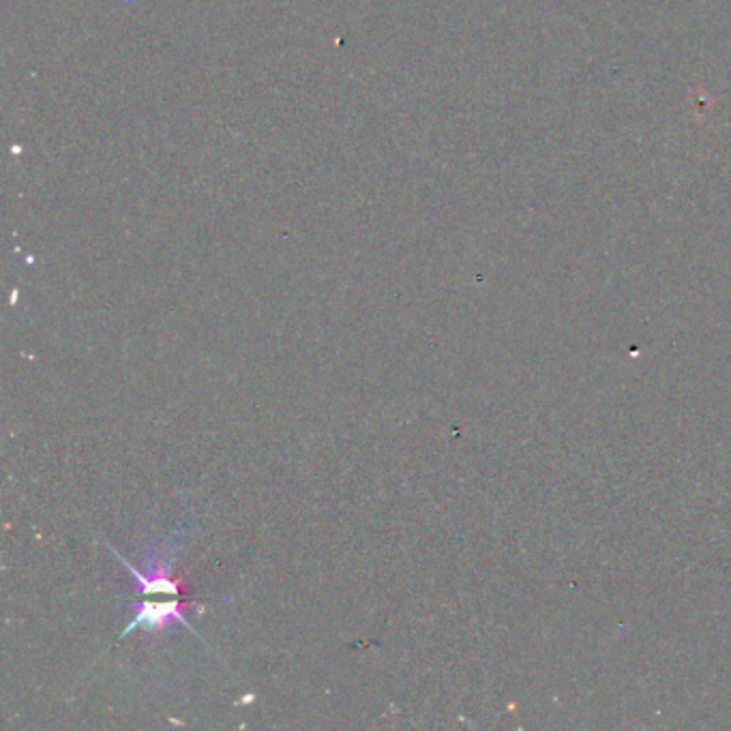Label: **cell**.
Returning <instances> with one entry per match:
<instances>
[{
  "label": "cell",
  "instance_id": "cell-1",
  "mask_svg": "<svg viewBox=\"0 0 731 731\" xmlns=\"http://www.w3.org/2000/svg\"><path fill=\"white\" fill-rule=\"evenodd\" d=\"M183 609H185V603H181V601L142 603L138 607L136 618H133V622L127 626V631L123 633V637L129 635L131 631H136L138 626H144L146 631H163L172 620H178V622H183L187 626L189 622L183 614Z\"/></svg>",
  "mask_w": 731,
  "mask_h": 731
},
{
  "label": "cell",
  "instance_id": "cell-2",
  "mask_svg": "<svg viewBox=\"0 0 731 731\" xmlns=\"http://www.w3.org/2000/svg\"><path fill=\"white\" fill-rule=\"evenodd\" d=\"M118 560H121L127 566L129 573L133 575V579H136L140 592H144V594H148V592L178 594V584H176V581H172V577H168L170 564H168L166 558H157L155 564L148 566L146 573L138 571L136 566L129 564V560H125L121 554H118Z\"/></svg>",
  "mask_w": 731,
  "mask_h": 731
}]
</instances>
